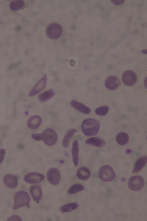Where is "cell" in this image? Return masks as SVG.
<instances>
[{"label": "cell", "instance_id": "cell-19", "mask_svg": "<svg viewBox=\"0 0 147 221\" xmlns=\"http://www.w3.org/2000/svg\"><path fill=\"white\" fill-rule=\"evenodd\" d=\"M76 175L79 179L85 180L88 179L90 176V172L88 168L85 167H82L77 170Z\"/></svg>", "mask_w": 147, "mask_h": 221}, {"label": "cell", "instance_id": "cell-4", "mask_svg": "<svg viewBox=\"0 0 147 221\" xmlns=\"http://www.w3.org/2000/svg\"><path fill=\"white\" fill-rule=\"evenodd\" d=\"M42 140L48 146H53L56 142L58 135L56 131L51 128H47L41 133Z\"/></svg>", "mask_w": 147, "mask_h": 221}, {"label": "cell", "instance_id": "cell-3", "mask_svg": "<svg viewBox=\"0 0 147 221\" xmlns=\"http://www.w3.org/2000/svg\"><path fill=\"white\" fill-rule=\"evenodd\" d=\"M98 176L100 179L104 182H109L114 180L116 174L112 167L106 165L102 166L98 171Z\"/></svg>", "mask_w": 147, "mask_h": 221}, {"label": "cell", "instance_id": "cell-16", "mask_svg": "<svg viewBox=\"0 0 147 221\" xmlns=\"http://www.w3.org/2000/svg\"><path fill=\"white\" fill-rule=\"evenodd\" d=\"M147 157L146 155L138 158L135 162L132 170L133 173H136L141 171L146 163Z\"/></svg>", "mask_w": 147, "mask_h": 221}, {"label": "cell", "instance_id": "cell-23", "mask_svg": "<svg viewBox=\"0 0 147 221\" xmlns=\"http://www.w3.org/2000/svg\"><path fill=\"white\" fill-rule=\"evenodd\" d=\"M78 206L77 202L69 203L62 206L60 208V211L62 213L71 212L77 208Z\"/></svg>", "mask_w": 147, "mask_h": 221}, {"label": "cell", "instance_id": "cell-6", "mask_svg": "<svg viewBox=\"0 0 147 221\" xmlns=\"http://www.w3.org/2000/svg\"><path fill=\"white\" fill-rule=\"evenodd\" d=\"M144 184V182L143 178L139 175L131 177L128 184L129 188L134 191L141 190L143 187Z\"/></svg>", "mask_w": 147, "mask_h": 221}, {"label": "cell", "instance_id": "cell-14", "mask_svg": "<svg viewBox=\"0 0 147 221\" xmlns=\"http://www.w3.org/2000/svg\"><path fill=\"white\" fill-rule=\"evenodd\" d=\"M42 121L41 118L38 115H35L30 117L27 122L28 127L30 129H35L38 128L41 125Z\"/></svg>", "mask_w": 147, "mask_h": 221}, {"label": "cell", "instance_id": "cell-7", "mask_svg": "<svg viewBox=\"0 0 147 221\" xmlns=\"http://www.w3.org/2000/svg\"><path fill=\"white\" fill-rule=\"evenodd\" d=\"M122 80L123 83L129 86L134 85L137 80V76L135 73L131 70L125 71L122 75Z\"/></svg>", "mask_w": 147, "mask_h": 221}, {"label": "cell", "instance_id": "cell-18", "mask_svg": "<svg viewBox=\"0 0 147 221\" xmlns=\"http://www.w3.org/2000/svg\"><path fill=\"white\" fill-rule=\"evenodd\" d=\"M79 150L78 141L77 140H75L72 144L71 152L73 164L75 167H77L78 164Z\"/></svg>", "mask_w": 147, "mask_h": 221}, {"label": "cell", "instance_id": "cell-9", "mask_svg": "<svg viewBox=\"0 0 147 221\" xmlns=\"http://www.w3.org/2000/svg\"><path fill=\"white\" fill-rule=\"evenodd\" d=\"M47 179L51 184L56 185L60 182L61 174L59 171L55 168H51L49 169L47 173Z\"/></svg>", "mask_w": 147, "mask_h": 221}, {"label": "cell", "instance_id": "cell-2", "mask_svg": "<svg viewBox=\"0 0 147 221\" xmlns=\"http://www.w3.org/2000/svg\"><path fill=\"white\" fill-rule=\"evenodd\" d=\"M14 210L26 206L30 208V197L26 192L20 190L17 192L14 196Z\"/></svg>", "mask_w": 147, "mask_h": 221}, {"label": "cell", "instance_id": "cell-24", "mask_svg": "<svg viewBox=\"0 0 147 221\" xmlns=\"http://www.w3.org/2000/svg\"><path fill=\"white\" fill-rule=\"evenodd\" d=\"M25 6L24 2L22 0H15L11 1L9 5L11 10L13 11H17L22 9Z\"/></svg>", "mask_w": 147, "mask_h": 221}, {"label": "cell", "instance_id": "cell-12", "mask_svg": "<svg viewBox=\"0 0 147 221\" xmlns=\"http://www.w3.org/2000/svg\"><path fill=\"white\" fill-rule=\"evenodd\" d=\"M3 180L5 185L9 188H15L18 185V179L15 176L12 174H9L5 175Z\"/></svg>", "mask_w": 147, "mask_h": 221}, {"label": "cell", "instance_id": "cell-1", "mask_svg": "<svg viewBox=\"0 0 147 221\" xmlns=\"http://www.w3.org/2000/svg\"><path fill=\"white\" fill-rule=\"evenodd\" d=\"M100 127L99 121L92 118L84 119L81 125L82 133L87 137L96 135L98 132Z\"/></svg>", "mask_w": 147, "mask_h": 221}, {"label": "cell", "instance_id": "cell-33", "mask_svg": "<svg viewBox=\"0 0 147 221\" xmlns=\"http://www.w3.org/2000/svg\"><path fill=\"white\" fill-rule=\"evenodd\" d=\"M141 52L143 54H146L147 53V50L146 49L143 50L141 51Z\"/></svg>", "mask_w": 147, "mask_h": 221}, {"label": "cell", "instance_id": "cell-27", "mask_svg": "<svg viewBox=\"0 0 147 221\" xmlns=\"http://www.w3.org/2000/svg\"><path fill=\"white\" fill-rule=\"evenodd\" d=\"M31 137L34 140L36 141H41V133H34L32 134Z\"/></svg>", "mask_w": 147, "mask_h": 221}, {"label": "cell", "instance_id": "cell-30", "mask_svg": "<svg viewBox=\"0 0 147 221\" xmlns=\"http://www.w3.org/2000/svg\"><path fill=\"white\" fill-rule=\"evenodd\" d=\"M111 1L114 4L116 5H119L123 3L124 0H111Z\"/></svg>", "mask_w": 147, "mask_h": 221}, {"label": "cell", "instance_id": "cell-26", "mask_svg": "<svg viewBox=\"0 0 147 221\" xmlns=\"http://www.w3.org/2000/svg\"><path fill=\"white\" fill-rule=\"evenodd\" d=\"M109 108L107 106H102L96 108L95 110V113L100 116L106 115L108 112Z\"/></svg>", "mask_w": 147, "mask_h": 221}, {"label": "cell", "instance_id": "cell-15", "mask_svg": "<svg viewBox=\"0 0 147 221\" xmlns=\"http://www.w3.org/2000/svg\"><path fill=\"white\" fill-rule=\"evenodd\" d=\"M70 104L75 109L83 114H88L91 112L90 108L76 100H72Z\"/></svg>", "mask_w": 147, "mask_h": 221}, {"label": "cell", "instance_id": "cell-21", "mask_svg": "<svg viewBox=\"0 0 147 221\" xmlns=\"http://www.w3.org/2000/svg\"><path fill=\"white\" fill-rule=\"evenodd\" d=\"M76 132L77 130L73 129H70L66 132L62 141L63 147L65 148L68 147L71 138Z\"/></svg>", "mask_w": 147, "mask_h": 221}, {"label": "cell", "instance_id": "cell-22", "mask_svg": "<svg viewBox=\"0 0 147 221\" xmlns=\"http://www.w3.org/2000/svg\"><path fill=\"white\" fill-rule=\"evenodd\" d=\"M129 137L128 134L122 132L118 133L116 136V140L117 143L121 146L127 144L129 141Z\"/></svg>", "mask_w": 147, "mask_h": 221}, {"label": "cell", "instance_id": "cell-20", "mask_svg": "<svg viewBox=\"0 0 147 221\" xmlns=\"http://www.w3.org/2000/svg\"><path fill=\"white\" fill-rule=\"evenodd\" d=\"M55 95L54 90L50 89L40 94L38 96V99L41 102H45L52 98Z\"/></svg>", "mask_w": 147, "mask_h": 221}, {"label": "cell", "instance_id": "cell-11", "mask_svg": "<svg viewBox=\"0 0 147 221\" xmlns=\"http://www.w3.org/2000/svg\"><path fill=\"white\" fill-rule=\"evenodd\" d=\"M121 84V81L117 77L111 75L108 77L105 81L106 87L110 90H114L118 88Z\"/></svg>", "mask_w": 147, "mask_h": 221}, {"label": "cell", "instance_id": "cell-13", "mask_svg": "<svg viewBox=\"0 0 147 221\" xmlns=\"http://www.w3.org/2000/svg\"><path fill=\"white\" fill-rule=\"evenodd\" d=\"M30 192L34 201L38 202L41 199L42 190L39 185H35L31 186L30 189Z\"/></svg>", "mask_w": 147, "mask_h": 221}, {"label": "cell", "instance_id": "cell-28", "mask_svg": "<svg viewBox=\"0 0 147 221\" xmlns=\"http://www.w3.org/2000/svg\"><path fill=\"white\" fill-rule=\"evenodd\" d=\"M5 150L1 148L0 149V164L3 161L5 154Z\"/></svg>", "mask_w": 147, "mask_h": 221}, {"label": "cell", "instance_id": "cell-32", "mask_svg": "<svg viewBox=\"0 0 147 221\" xmlns=\"http://www.w3.org/2000/svg\"><path fill=\"white\" fill-rule=\"evenodd\" d=\"M126 153L127 154H129L131 153V150L129 149H127L126 150Z\"/></svg>", "mask_w": 147, "mask_h": 221}, {"label": "cell", "instance_id": "cell-5", "mask_svg": "<svg viewBox=\"0 0 147 221\" xmlns=\"http://www.w3.org/2000/svg\"><path fill=\"white\" fill-rule=\"evenodd\" d=\"M63 31L62 27L59 24L53 23L49 25L46 30V34L51 39H56L61 35Z\"/></svg>", "mask_w": 147, "mask_h": 221}, {"label": "cell", "instance_id": "cell-25", "mask_svg": "<svg viewBox=\"0 0 147 221\" xmlns=\"http://www.w3.org/2000/svg\"><path fill=\"white\" fill-rule=\"evenodd\" d=\"M84 189L83 186L80 184H76L72 186L67 191L69 194H73L82 191Z\"/></svg>", "mask_w": 147, "mask_h": 221}, {"label": "cell", "instance_id": "cell-10", "mask_svg": "<svg viewBox=\"0 0 147 221\" xmlns=\"http://www.w3.org/2000/svg\"><path fill=\"white\" fill-rule=\"evenodd\" d=\"M44 178V176L41 173L37 172H31L25 175L24 180L27 183L36 184L42 182Z\"/></svg>", "mask_w": 147, "mask_h": 221}, {"label": "cell", "instance_id": "cell-8", "mask_svg": "<svg viewBox=\"0 0 147 221\" xmlns=\"http://www.w3.org/2000/svg\"><path fill=\"white\" fill-rule=\"evenodd\" d=\"M47 76L44 75L40 79L30 92L28 96L32 97L35 95L43 90L45 87L47 83Z\"/></svg>", "mask_w": 147, "mask_h": 221}, {"label": "cell", "instance_id": "cell-31", "mask_svg": "<svg viewBox=\"0 0 147 221\" xmlns=\"http://www.w3.org/2000/svg\"><path fill=\"white\" fill-rule=\"evenodd\" d=\"M147 77H146V78H145L144 81V85L145 86V87L147 88Z\"/></svg>", "mask_w": 147, "mask_h": 221}, {"label": "cell", "instance_id": "cell-29", "mask_svg": "<svg viewBox=\"0 0 147 221\" xmlns=\"http://www.w3.org/2000/svg\"><path fill=\"white\" fill-rule=\"evenodd\" d=\"M7 221H22L21 218L19 216L14 215L10 216L7 220Z\"/></svg>", "mask_w": 147, "mask_h": 221}, {"label": "cell", "instance_id": "cell-17", "mask_svg": "<svg viewBox=\"0 0 147 221\" xmlns=\"http://www.w3.org/2000/svg\"><path fill=\"white\" fill-rule=\"evenodd\" d=\"M85 143L99 148L102 147L105 144L104 140L98 137H92L87 139L85 141Z\"/></svg>", "mask_w": 147, "mask_h": 221}]
</instances>
